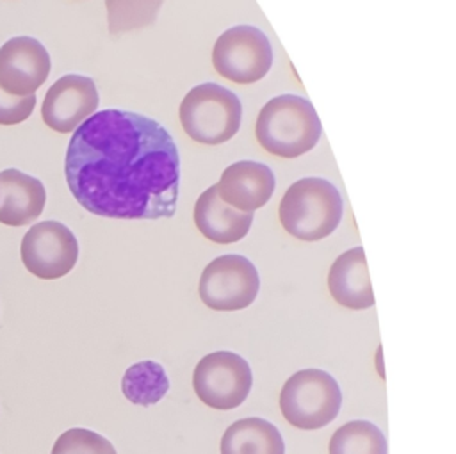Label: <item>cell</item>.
<instances>
[{"instance_id":"obj_1","label":"cell","mask_w":456,"mask_h":454,"mask_svg":"<svg viewBox=\"0 0 456 454\" xmlns=\"http://www.w3.org/2000/svg\"><path fill=\"white\" fill-rule=\"evenodd\" d=\"M64 173L87 212L110 219H162L176 214L180 155L155 119L107 109L71 135Z\"/></svg>"},{"instance_id":"obj_2","label":"cell","mask_w":456,"mask_h":454,"mask_svg":"<svg viewBox=\"0 0 456 454\" xmlns=\"http://www.w3.org/2000/svg\"><path fill=\"white\" fill-rule=\"evenodd\" d=\"M255 135L267 153L296 158L314 150L319 142L321 121L306 98L280 94L262 107Z\"/></svg>"},{"instance_id":"obj_3","label":"cell","mask_w":456,"mask_h":454,"mask_svg":"<svg viewBox=\"0 0 456 454\" xmlns=\"http://www.w3.org/2000/svg\"><path fill=\"white\" fill-rule=\"evenodd\" d=\"M344 212L342 196L324 178H301L281 196L278 215L287 233L315 242L337 230Z\"/></svg>"},{"instance_id":"obj_4","label":"cell","mask_w":456,"mask_h":454,"mask_svg":"<svg viewBox=\"0 0 456 454\" xmlns=\"http://www.w3.org/2000/svg\"><path fill=\"white\" fill-rule=\"evenodd\" d=\"M242 105L237 94L219 84L192 87L180 103V123L185 134L207 146L230 141L240 128Z\"/></svg>"},{"instance_id":"obj_5","label":"cell","mask_w":456,"mask_h":454,"mask_svg":"<svg viewBox=\"0 0 456 454\" xmlns=\"http://www.w3.org/2000/svg\"><path fill=\"white\" fill-rule=\"evenodd\" d=\"M342 392L324 370L305 369L292 374L281 386L280 409L285 420L297 429H321L338 415Z\"/></svg>"},{"instance_id":"obj_6","label":"cell","mask_w":456,"mask_h":454,"mask_svg":"<svg viewBox=\"0 0 456 454\" xmlns=\"http://www.w3.org/2000/svg\"><path fill=\"white\" fill-rule=\"evenodd\" d=\"M212 64L221 77L235 84H253L269 73L273 48L260 28L235 25L214 43Z\"/></svg>"},{"instance_id":"obj_7","label":"cell","mask_w":456,"mask_h":454,"mask_svg":"<svg viewBox=\"0 0 456 454\" xmlns=\"http://www.w3.org/2000/svg\"><path fill=\"white\" fill-rule=\"evenodd\" d=\"M260 290V276L251 260L242 255L214 258L201 272L198 292L205 306L217 312L248 308Z\"/></svg>"},{"instance_id":"obj_8","label":"cell","mask_w":456,"mask_h":454,"mask_svg":"<svg viewBox=\"0 0 456 454\" xmlns=\"http://www.w3.org/2000/svg\"><path fill=\"white\" fill-rule=\"evenodd\" d=\"M192 385L203 404L226 411L246 401L253 385V374L242 356L232 351H216L198 361Z\"/></svg>"},{"instance_id":"obj_9","label":"cell","mask_w":456,"mask_h":454,"mask_svg":"<svg viewBox=\"0 0 456 454\" xmlns=\"http://www.w3.org/2000/svg\"><path fill=\"white\" fill-rule=\"evenodd\" d=\"M25 269L41 280L66 276L78 260V242L73 231L59 221L34 224L21 240Z\"/></svg>"},{"instance_id":"obj_10","label":"cell","mask_w":456,"mask_h":454,"mask_svg":"<svg viewBox=\"0 0 456 454\" xmlns=\"http://www.w3.org/2000/svg\"><path fill=\"white\" fill-rule=\"evenodd\" d=\"M100 96L93 78L86 75H64L45 94L41 118L59 134H69L94 114Z\"/></svg>"},{"instance_id":"obj_11","label":"cell","mask_w":456,"mask_h":454,"mask_svg":"<svg viewBox=\"0 0 456 454\" xmlns=\"http://www.w3.org/2000/svg\"><path fill=\"white\" fill-rule=\"evenodd\" d=\"M50 55L34 37H12L0 48V89L12 96L34 94L50 75Z\"/></svg>"},{"instance_id":"obj_12","label":"cell","mask_w":456,"mask_h":454,"mask_svg":"<svg viewBox=\"0 0 456 454\" xmlns=\"http://www.w3.org/2000/svg\"><path fill=\"white\" fill-rule=\"evenodd\" d=\"M276 187L274 173L256 160L230 164L216 183L219 198L240 212H253L264 207Z\"/></svg>"},{"instance_id":"obj_13","label":"cell","mask_w":456,"mask_h":454,"mask_svg":"<svg viewBox=\"0 0 456 454\" xmlns=\"http://www.w3.org/2000/svg\"><path fill=\"white\" fill-rule=\"evenodd\" d=\"M253 212H240L224 203L216 185L200 194L194 205V224L200 233L216 244H233L244 239L251 228Z\"/></svg>"},{"instance_id":"obj_14","label":"cell","mask_w":456,"mask_h":454,"mask_svg":"<svg viewBox=\"0 0 456 454\" xmlns=\"http://www.w3.org/2000/svg\"><path fill=\"white\" fill-rule=\"evenodd\" d=\"M328 288L331 297L349 310L374 306V292L362 246L337 256L328 272Z\"/></svg>"},{"instance_id":"obj_15","label":"cell","mask_w":456,"mask_h":454,"mask_svg":"<svg viewBox=\"0 0 456 454\" xmlns=\"http://www.w3.org/2000/svg\"><path fill=\"white\" fill-rule=\"evenodd\" d=\"M46 203L43 183L18 169L0 171V223L25 226L36 221Z\"/></svg>"},{"instance_id":"obj_16","label":"cell","mask_w":456,"mask_h":454,"mask_svg":"<svg viewBox=\"0 0 456 454\" xmlns=\"http://www.w3.org/2000/svg\"><path fill=\"white\" fill-rule=\"evenodd\" d=\"M221 454H285V443L276 426L248 417L228 426L221 438Z\"/></svg>"},{"instance_id":"obj_17","label":"cell","mask_w":456,"mask_h":454,"mask_svg":"<svg viewBox=\"0 0 456 454\" xmlns=\"http://www.w3.org/2000/svg\"><path fill=\"white\" fill-rule=\"evenodd\" d=\"M121 390L130 402L151 406L169 390V377L160 363L144 360L126 369L121 379Z\"/></svg>"},{"instance_id":"obj_18","label":"cell","mask_w":456,"mask_h":454,"mask_svg":"<svg viewBox=\"0 0 456 454\" xmlns=\"http://www.w3.org/2000/svg\"><path fill=\"white\" fill-rule=\"evenodd\" d=\"M385 434L369 420H351L330 440V454H387Z\"/></svg>"},{"instance_id":"obj_19","label":"cell","mask_w":456,"mask_h":454,"mask_svg":"<svg viewBox=\"0 0 456 454\" xmlns=\"http://www.w3.org/2000/svg\"><path fill=\"white\" fill-rule=\"evenodd\" d=\"M162 4L164 0H105L109 32L114 36L150 27Z\"/></svg>"},{"instance_id":"obj_20","label":"cell","mask_w":456,"mask_h":454,"mask_svg":"<svg viewBox=\"0 0 456 454\" xmlns=\"http://www.w3.org/2000/svg\"><path fill=\"white\" fill-rule=\"evenodd\" d=\"M50 454H116V449L105 436L91 429L73 427L55 440Z\"/></svg>"},{"instance_id":"obj_21","label":"cell","mask_w":456,"mask_h":454,"mask_svg":"<svg viewBox=\"0 0 456 454\" xmlns=\"http://www.w3.org/2000/svg\"><path fill=\"white\" fill-rule=\"evenodd\" d=\"M36 107V94L12 96L0 89V125H18L25 121Z\"/></svg>"}]
</instances>
